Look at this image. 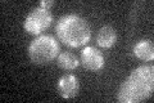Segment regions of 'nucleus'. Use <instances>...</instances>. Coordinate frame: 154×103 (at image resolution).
<instances>
[{
  "label": "nucleus",
  "mask_w": 154,
  "mask_h": 103,
  "mask_svg": "<svg viewBox=\"0 0 154 103\" xmlns=\"http://www.w3.org/2000/svg\"><path fill=\"white\" fill-rule=\"evenodd\" d=\"M154 89V67L143 65L136 67L126 77L117 90L119 103H139L152 97Z\"/></svg>",
  "instance_id": "1"
},
{
  "label": "nucleus",
  "mask_w": 154,
  "mask_h": 103,
  "mask_svg": "<svg viewBox=\"0 0 154 103\" xmlns=\"http://www.w3.org/2000/svg\"><path fill=\"white\" fill-rule=\"evenodd\" d=\"M55 32L59 41L71 48L85 45L91 37L89 22L77 14H66L60 17L57 22Z\"/></svg>",
  "instance_id": "2"
},
{
  "label": "nucleus",
  "mask_w": 154,
  "mask_h": 103,
  "mask_svg": "<svg viewBox=\"0 0 154 103\" xmlns=\"http://www.w3.org/2000/svg\"><path fill=\"white\" fill-rule=\"evenodd\" d=\"M28 57L35 65H46L54 61L59 53V44L53 35H38L27 48Z\"/></svg>",
  "instance_id": "3"
},
{
  "label": "nucleus",
  "mask_w": 154,
  "mask_h": 103,
  "mask_svg": "<svg viewBox=\"0 0 154 103\" xmlns=\"http://www.w3.org/2000/svg\"><path fill=\"white\" fill-rule=\"evenodd\" d=\"M51 22H53V14L50 13L49 9L36 7L27 14L25 22H23V27L31 35H40L45 28L50 26Z\"/></svg>",
  "instance_id": "4"
},
{
  "label": "nucleus",
  "mask_w": 154,
  "mask_h": 103,
  "mask_svg": "<svg viewBox=\"0 0 154 103\" xmlns=\"http://www.w3.org/2000/svg\"><path fill=\"white\" fill-rule=\"evenodd\" d=\"M80 63L89 71H100L104 67V56L95 47H86L80 56Z\"/></svg>",
  "instance_id": "5"
},
{
  "label": "nucleus",
  "mask_w": 154,
  "mask_h": 103,
  "mask_svg": "<svg viewBox=\"0 0 154 103\" xmlns=\"http://www.w3.org/2000/svg\"><path fill=\"white\" fill-rule=\"evenodd\" d=\"M57 90L62 98L71 99V98H73L79 94V90H80L79 79L75 75H72V73H66V75L60 76V79L58 80Z\"/></svg>",
  "instance_id": "6"
},
{
  "label": "nucleus",
  "mask_w": 154,
  "mask_h": 103,
  "mask_svg": "<svg viewBox=\"0 0 154 103\" xmlns=\"http://www.w3.org/2000/svg\"><path fill=\"white\" fill-rule=\"evenodd\" d=\"M116 41H117V32L112 26L107 24L99 30L98 36H96V43L100 48L109 49L114 45Z\"/></svg>",
  "instance_id": "7"
},
{
  "label": "nucleus",
  "mask_w": 154,
  "mask_h": 103,
  "mask_svg": "<svg viewBox=\"0 0 154 103\" xmlns=\"http://www.w3.org/2000/svg\"><path fill=\"white\" fill-rule=\"evenodd\" d=\"M134 54L136 58L141 61H153L154 58V48L150 40H146V39H143V40L137 41L134 47Z\"/></svg>",
  "instance_id": "8"
},
{
  "label": "nucleus",
  "mask_w": 154,
  "mask_h": 103,
  "mask_svg": "<svg viewBox=\"0 0 154 103\" xmlns=\"http://www.w3.org/2000/svg\"><path fill=\"white\" fill-rule=\"evenodd\" d=\"M57 63H58V66H59L60 68H63V70H66V71H73V70H76V68L79 67L80 60L77 58L76 54H73V53L63 52V53H60V54L58 56Z\"/></svg>",
  "instance_id": "9"
},
{
  "label": "nucleus",
  "mask_w": 154,
  "mask_h": 103,
  "mask_svg": "<svg viewBox=\"0 0 154 103\" xmlns=\"http://www.w3.org/2000/svg\"><path fill=\"white\" fill-rule=\"evenodd\" d=\"M53 5H54V2H53V0H42V2L40 3V7L44 8V9H49Z\"/></svg>",
  "instance_id": "10"
}]
</instances>
